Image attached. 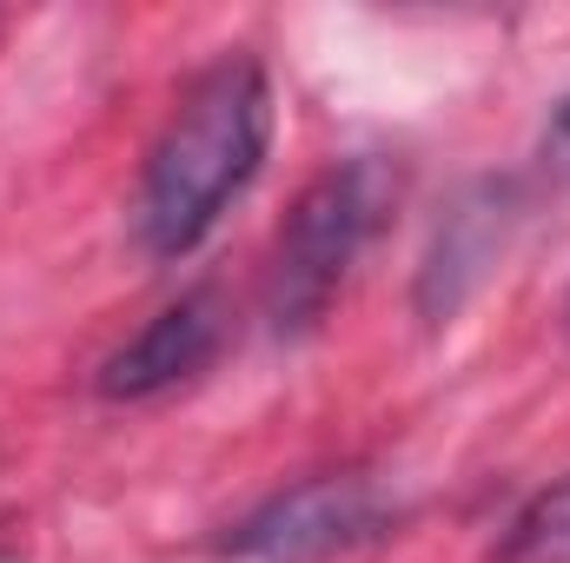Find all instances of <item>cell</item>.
<instances>
[{"instance_id":"cell-6","label":"cell","mask_w":570,"mask_h":563,"mask_svg":"<svg viewBox=\"0 0 570 563\" xmlns=\"http://www.w3.org/2000/svg\"><path fill=\"white\" fill-rule=\"evenodd\" d=\"M544 152H551V159L570 172V100H564V113L551 120V134H544Z\"/></svg>"},{"instance_id":"cell-7","label":"cell","mask_w":570,"mask_h":563,"mask_svg":"<svg viewBox=\"0 0 570 563\" xmlns=\"http://www.w3.org/2000/svg\"><path fill=\"white\" fill-rule=\"evenodd\" d=\"M564 332H570V298H564Z\"/></svg>"},{"instance_id":"cell-5","label":"cell","mask_w":570,"mask_h":563,"mask_svg":"<svg viewBox=\"0 0 570 563\" xmlns=\"http://www.w3.org/2000/svg\"><path fill=\"white\" fill-rule=\"evenodd\" d=\"M491 563H570V477L544 484L498 537Z\"/></svg>"},{"instance_id":"cell-1","label":"cell","mask_w":570,"mask_h":563,"mask_svg":"<svg viewBox=\"0 0 570 563\" xmlns=\"http://www.w3.org/2000/svg\"><path fill=\"white\" fill-rule=\"evenodd\" d=\"M273 140V87L266 67L246 53H226L213 73L193 80L166 134L153 140L134 199V233L153 259H186L219 213L253 186Z\"/></svg>"},{"instance_id":"cell-2","label":"cell","mask_w":570,"mask_h":563,"mask_svg":"<svg viewBox=\"0 0 570 563\" xmlns=\"http://www.w3.org/2000/svg\"><path fill=\"white\" fill-rule=\"evenodd\" d=\"M392 199H399V172L385 159H345L298 192L279 246H273V279H266V312L285 338L312 332L332 312L352 259L372 246Z\"/></svg>"},{"instance_id":"cell-4","label":"cell","mask_w":570,"mask_h":563,"mask_svg":"<svg viewBox=\"0 0 570 563\" xmlns=\"http://www.w3.org/2000/svg\"><path fill=\"white\" fill-rule=\"evenodd\" d=\"M219 338H226L219 292H186V298H173L166 312H153L140 332H134V338L100 365L94 392H100L107 405H140V398H159V392L186 385L193 372H206V365H213V352H219Z\"/></svg>"},{"instance_id":"cell-3","label":"cell","mask_w":570,"mask_h":563,"mask_svg":"<svg viewBox=\"0 0 570 563\" xmlns=\"http://www.w3.org/2000/svg\"><path fill=\"white\" fill-rule=\"evenodd\" d=\"M392 524L399 511L379 491V477L332 471V477H305L279 497H266L253 517L226 531L219 551L233 563H332L358 544H379Z\"/></svg>"}]
</instances>
